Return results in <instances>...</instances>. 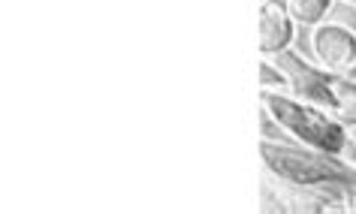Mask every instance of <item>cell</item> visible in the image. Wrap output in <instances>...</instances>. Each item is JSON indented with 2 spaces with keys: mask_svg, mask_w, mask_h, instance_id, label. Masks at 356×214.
<instances>
[{
  "mask_svg": "<svg viewBox=\"0 0 356 214\" xmlns=\"http://www.w3.org/2000/svg\"><path fill=\"white\" fill-rule=\"evenodd\" d=\"M275 3H284V0H275Z\"/></svg>",
  "mask_w": 356,
  "mask_h": 214,
  "instance_id": "cell-11",
  "label": "cell"
},
{
  "mask_svg": "<svg viewBox=\"0 0 356 214\" xmlns=\"http://www.w3.org/2000/svg\"><path fill=\"white\" fill-rule=\"evenodd\" d=\"M347 3H356V0H347Z\"/></svg>",
  "mask_w": 356,
  "mask_h": 214,
  "instance_id": "cell-10",
  "label": "cell"
},
{
  "mask_svg": "<svg viewBox=\"0 0 356 214\" xmlns=\"http://www.w3.org/2000/svg\"><path fill=\"white\" fill-rule=\"evenodd\" d=\"M332 0H284V10L290 13V19L296 24H323Z\"/></svg>",
  "mask_w": 356,
  "mask_h": 214,
  "instance_id": "cell-7",
  "label": "cell"
},
{
  "mask_svg": "<svg viewBox=\"0 0 356 214\" xmlns=\"http://www.w3.org/2000/svg\"><path fill=\"white\" fill-rule=\"evenodd\" d=\"M263 163L272 175H278L281 181H287L299 190H338L344 193V187L356 184V169H347L335 163L332 154H305V151H293L275 142H263L260 145Z\"/></svg>",
  "mask_w": 356,
  "mask_h": 214,
  "instance_id": "cell-1",
  "label": "cell"
},
{
  "mask_svg": "<svg viewBox=\"0 0 356 214\" xmlns=\"http://www.w3.org/2000/svg\"><path fill=\"white\" fill-rule=\"evenodd\" d=\"M311 49L320 67L329 73H344L356 67V33L344 24H317L311 33Z\"/></svg>",
  "mask_w": 356,
  "mask_h": 214,
  "instance_id": "cell-3",
  "label": "cell"
},
{
  "mask_svg": "<svg viewBox=\"0 0 356 214\" xmlns=\"http://www.w3.org/2000/svg\"><path fill=\"white\" fill-rule=\"evenodd\" d=\"M293 31L296 22L290 19V13L284 10V3L275 0H263L260 3V22H257V42L266 58H278L281 51L290 49L293 42Z\"/></svg>",
  "mask_w": 356,
  "mask_h": 214,
  "instance_id": "cell-5",
  "label": "cell"
},
{
  "mask_svg": "<svg viewBox=\"0 0 356 214\" xmlns=\"http://www.w3.org/2000/svg\"><path fill=\"white\" fill-rule=\"evenodd\" d=\"M263 109L272 115V121L290 136H296L302 145H311L323 154L341 157L344 148V124L332 121L326 112H320L314 103L296 100V97H284L281 91H263L260 94Z\"/></svg>",
  "mask_w": 356,
  "mask_h": 214,
  "instance_id": "cell-2",
  "label": "cell"
},
{
  "mask_svg": "<svg viewBox=\"0 0 356 214\" xmlns=\"http://www.w3.org/2000/svg\"><path fill=\"white\" fill-rule=\"evenodd\" d=\"M275 64H278L281 73L287 76L290 91L296 97H305L308 103H320V106H335L332 103V85H329V69H314L302 58L293 55L290 49L281 51Z\"/></svg>",
  "mask_w": 356,
  "mask_h": 214,
  "instance_id": "cell-4",
  "label": "cell"
},
{
  "mask_svg": "<svg viewBox=\"0 0 356 214\" xmlns=\"http://www.w3.org/2000/svg\"><path fill=\"white\" fill-rule=\"evenodd\" d=\"M341 124H344V148H341V157H344L347 166L356 169V115H347Z\"/></svg>",
  "mask_w": 356,
  "mask_h": 214,
  "instance_id": "cell-9",
  "label": "cell"
},
{
  "mask_svg": "<svg viewBox=\"0 0 356 214\" xmlns=\"http://www.w3.org/2000/svg\"><path fill=\"white\" fill-rule=\"evenodd\" d=\"M260 88H263V91H269V88H278V91H284V88H290L287 76L281 73V67L272 64L269 58L260 64Z\"/></svg>",
  "mask_w": 356,
  "mask_h": 214,
  "instance_id": "cell-8",
  "label": "cell"
},
{
  "mask_svg": "<svg viewBox=\"0 0 356 214\" xmlns=\"http://www.w3.org/2000/svg\"><path fill=\"white\" fill-rule=\"evenodd\" d=\"M329 85H332V109L344 115H356V67L344 69V73H329Z\"/></svg>",
  "mask_w": 356,
  "mask_h": 214,
  "instance_id": "cell-6",
  "label": "cell"
}]
</instances>
